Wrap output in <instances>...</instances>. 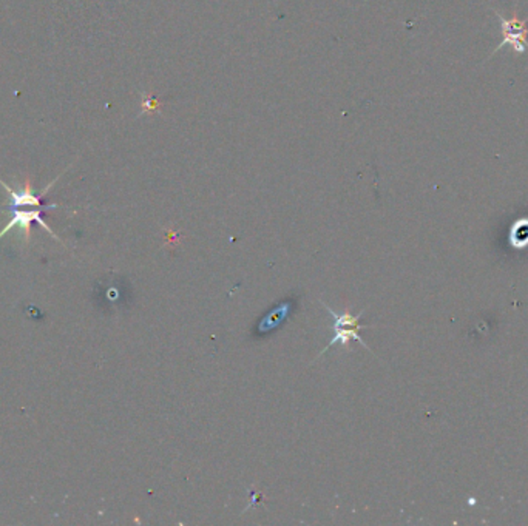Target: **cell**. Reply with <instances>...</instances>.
Returning <instances> with one entry per match:
<instances>
[{"label":"cell","mask_w":528,"mask_h":526,"mask_svg":"<svg viewBox=\"0 0 528 526\" xmlns=\"http://www.w3.org/2000/svg\"><path fill=\"white\" fill-rule=\"evenodd\" d=\"M59 178L60 174L56 180L51 181L40 193H34L33 183L30 178L23 181V184L19 185V189H14L12 185L6 184L5 181L0 178V185L5 189L6 196H8V206L5 207V210L12 213L10 221L6 224L5 228L0 232V238L8 234V232H12L13 228H19L23 239L28 241V239L31 238V224L38 223L40 227H44L47 234L60 241L59 236H56L53 228L49 227L44 219V212L51 210V209H59L60 207L59 204L47 206L44 202L45 195L51 191V187L58 183Z\"/></svg>","instance_id":"obj_1"},{"label":"cell","mask_w":528,"mask_h":526,"mask_svg":"<svg viewBox=\"0 0 528 526\" xmlns=\"http://www.w3.org/2000/svg\"><path fill=\"white\" fill-rule=\"evenodd\" d=\"M323 308H325L329 314L333 315L334 338L329 342V344H327V347L323 349L320 355H323V353L327 352V349H331V347L336 346V344L348 347L349 343L351 342L360 343L362 346L368 349L366 343L363 342V338L359 335L360 316L363 315V310H362L359 315H353L349 310H345L344 314H337V312H334V310L325 303H323Z\"/></svg>","instance_id":"obj_2"},{"label":"cell","mask_w":528,"mask_h":526,"mask_svg":"<svg viewBox=\"0 0 528 526\" xmlns=\"http://www.w3.org/2000/svg\"><path fill=\"white\" fill-rule=\"evenodd\" d=\"M495 13L497 19L501 21L502 39H504L501 45L496 49V51H499L506 45H510L516 55L527 53L528 17L519 19L517 16H513L512 19H506V17L502 16L501 13ZM496 51H493V53H496Z\"/></svg>","instance_id":"obj_3"},{"label":"cell","mask_w":528,"mask_h":526,"mask_svg":"<svg viewBox=\"0 0 528 526\" xmlns=\"http://www.w3.org/2000/svg\"><path fill=\"white\" fill-rule=\"evenodd\" d=\"M295 306H297V297L295 295L289 297L282 303L275 304L273 309L269 310L266 315H263L262 320L258 321L255 327V335L267 336L271 335L273 332L278 331V327L284 325L289 316H291Z\"/></svg>","instance_id":"obj_4"}]
</instances>
